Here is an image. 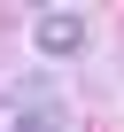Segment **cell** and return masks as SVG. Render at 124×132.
Returning <instances> with one entry per match:
<instances>
[{
    "mask_svg": "<svg viewBox=\"0 0 124 132\" xmlns=\"http://www.w3.org/2000/svg\"><path fill=\"white\" fill-rule=\"evenodd\" d=\"M31 47L39 54H85V16L78 8H39L31 16Z\"/></svg>",
    "mask_w": 124,
    "mask_h": 132,
    "instance_id": "1",
    "label": "cell"
}]
</instances>
